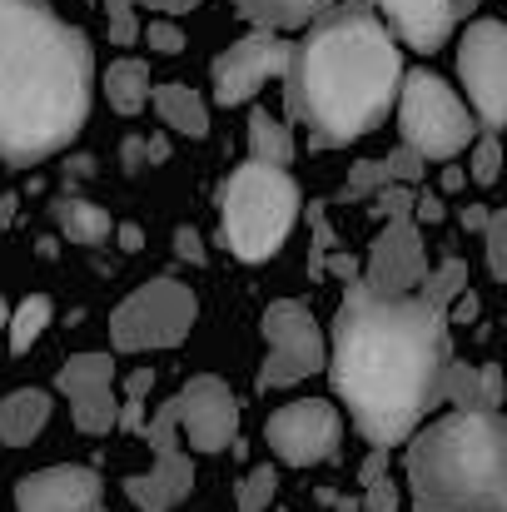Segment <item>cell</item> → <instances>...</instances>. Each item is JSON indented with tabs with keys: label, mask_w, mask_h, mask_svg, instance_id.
I'll use <instances>...</instances> for the list:
<instances>
[{
	"label": "cell",
	"mask_w": 507,
	"mask_h": 512,
	"mask_svg": "<svg viewBox=\"0 0 507 512\" xmlns=\"http://www.w3.org/2000/svg\"><path fill=\"white\" fill-rule=\"evenodd\" d=\"M448 363V314L418 294L378 299L358 279L348 284L334 324V388L373 448H393L423 423Z\"/></svg>",
	"instance_id": "6da1fadb"
},
{
	"label": "cell",
	"mask_w": 507,
	"mask_h": 512,
	"mask_svg": "<svg viewBox=\"0 0 507 512\" xmlns=\"http://www.w3.org/2000/svg\"><path fill=\"white\" fill-rule=\"evenodd\" d=\"M90 115V40L50 0H0V160L65 150Z\"/></svg>",
	"instance_id": "7a4b0ae2"
},
{
	"label": "cell",
	"mask_w": 507,
	"mask_h": 512,
	"mask_svg": "<svg viewBox=\"0 0 507 512\" xmlns=\"http://www.w3.org/2000/svg\"><path fill=\"white\" fill-rule=\"evenodd\" d=\"M289 110L319 150L363 140L403 85V60L368 0H338L304 45H289Z\"/></svg>",
	"instance_id": "3957f363"
},
{
	"label": "cell",
	"mask_w": 507,
	"mask_h": 512,
	"mask_svg": "<svg viewBox=\"0 0 507 512\" xmlns=\"http://www.w3.org/2000/svg\"><path fill=\"white\" fill-rule=\"evenodd\" d=\"M408 488L418 512H503L507 428L498 413H453L413 438Z\"/></svg>",
	"instance_id": "277c9868"
},
{
	"label": "cell",
	"mask_w": 507,
	"mask_h": 512,
	"mask_svg": "<svg viewBox=\"0 0 507 512\" xmlns=\"http://www.w3.org/2000/svg\"><path fill=\"white\" fill-rule=\"evenodd\" d=\"M294 219H299V184L284 170L244 165L219 189V229H224V244L244 264L274 259L284 249Z\"/></svg>",
	"instance_id": "5b68a950"
},
{
	"label": "cell",
	"mask_w": 507,
	"mask_h": 512,
	"mask_svg": "<svg viewBox=\"0 0 507 512\" xmlns=\"http://www.w3.org/2000/svg\"><path fill=\"white\" fill-rule=\"evenodd\" d=\"M398 130H403V150H413L423 165L428 160H453L473 145L478 125L468 115V105L458 100V90H448V80L413 70L398 85Z\"/></svg>",
	"instance_id": "8992f818"
},
{
	"label": "cell",
	"mask_w": 507,
	"mask_h": 512,
	"mask_svg": "<svg viewBox=\"0 0 507 512\" xmlns=\"http://www.w3.org/2000/svg\"><path fill=\"white\" fill-rule=\"evenodd\" d=\"M199 319V299L179 279H150L140 284L115 314H110V339L120 353H150V348H174L189 339Z\"/></svg>",
	"instance_id": "52a82bcc"
},
{
	"label": "cell",
	"mask_w": 507,
	"mask_h": 512,
	"mask_svg": "<svg viewBox=\"0 0 507 512\" xmlns=\"http://www.w3.org/2000/svg\"><path fill=\"white\" fill-rule=\"evenodd\" d=\"M264 343H269V358L259 368V388H289L309 373L324 368V334L314 324V314L294 299H279L264 309Z\"/></svg>",
	"instance_id": "ba28073f"
},
{
	"label": "cell",
	"mask_w": 507,
	"mask_h": 512,
	"mask_svg": "<svg viewBox=\"0 0 507 512\" xmlns=\"http://www.w3.org/2000/svg\"><path fill=\"white\" fill-rule=\"evenodd\" d=\"M458 75L488 135L507 120V30L503 20H473L458 45Z\"/></svg>",
	"instance_id": "9c48e42d"
},
{
	"label": "cell",
	"mask_w": 507,
	"mask_h": 512,
	"mask_svg": "<svg viewBox=\"0 0 507 512\" xmlns=\"http://www.w3.org/2000/svg\"><path fill=\"white\" fill-rule=\"evenodd\" d=\"M140 438L150 443L155 468H150V473L125 478V498H130L140 512L179 508V503L194 493V463H189V453L179 448V433H174V413H169V403L150 418V423H145V433H140Z\"/></svg>",
	"instance_id": "30bf717a"
},
{
	"label": "cell",
	"mask_w": 507,
	"mask_h": 512,
	"mask_svg": "<svg viewBox=\"0 0 507 512\" xmlns=\"http://www.w3.org/2000/svg\"><path fill=\"white\" fill-rule=\"evenodd\" d=\"M269 448L279 463L289 468H314V463H329L343 438V418H338L334 403L324 398H299V403H284L269 428H264Z\"/></svg>",
	"instance_id": "8fae6325"
},
{
	"label": "cell",
	"mask_w": 507,
	"mask_h": 512,
	"mask_svg": "<svg viewBox=\"0 0 507 512\" xmlns=\"http://www.w3.org/2000/svg\"><path fill=\"white\" fill-rule=\"evenodd\" d=\"M169 413H174V433H184L189 448H199V453H224L239 438V398L229 393V383H219L209 373L189 378L169 398Z\"/></svg>",
	"instance_id": "7c38bea8"
},
{
	"label": "cell",
	"mask_w": 507,
	"mask_h": 512,
	"mask_svg": "<svg viewBox=\"0 0 507 512\" xmlns=\"http://www.w3.org/2000/svg\"><path fill=\"white\" fill-rule=\"evenodd\" d=\"M428 279V254H423V234L413 219L388 224L373 249H368V269H363V289L378 299H413L418 284Z\"/></svg>",
	"instance_id": "4fadbf2b"
},
{
	"label": "cell",
	"mask_w": 507,
	"mask_h": 512,
	"mask_svg": "<svg viewBox=\"0 0 507 512\" xmlns=\"http://www.w3.org/2000/svg\"><path fill=\"white\" fill-rule=\"evenodd\" d=\"M289 65V45L269 30H254L244 40H234L219 60H214V100L229 110V105H244L259 95V85L269 75H284Z\"/></svg>",
	"instance_id": "5bb4252c"
},
{
	"label": "cell",
	"mask_w": 507,
	"mask_h": 512,
	"mask_svg": "<svg viewBox=\"0 0 507 512\" xmlns=\"http://www.w3.org/2000/svg\"><path fill=\"white\" fill-rule=\"evenodd\" d=\"M55 388L70 398L80 433H110L115 428L120 398H115V363H110V353H75V358H65L60 373H55Z\"/></svg>",
	"instance_id": "9a60e30c"
},
{
	"label": "cell",
	"mask_w": 507,
	"mask_h": 512,
	"mask_svg": "<svg viewBox=\"0 0 507 512\" xmlns=\"http://www.w3.org/2000/svg\"><path fill=\"white\" fill-rule=\"evenodd\" d=\"M105 483L95 468L65 463V468H40L15 483V512H100Z\"/></svg>",
	"instance_id": "2e32d148"
},
{
	"label": "cell",
	"mask_w": 507,
	"mask_h": 512,
	"mask_svg": "<svg viewBox=\"0 0 507 512\" xmlns=\"http://www.w3.org/2000/svg\"><path fill=\"white\" fill-rule=\"evenodd\" d=\"M378 10L388 15V25L418 45V50H433L448 40V30L458 25L453 20V0H378Z\"/></svg>",
	"instance_id": "e0dca14e"
},
{
	"label": "cell",
	"mask_w": 507,
	"mask_h": 512,
	"mask_svg": "<svg viewBox=\"0 0 507 512\" xmlns=\"http://www.w3.org/2000/svg\"><path fill=\"white\" fill-rule=\"evenodd\" d=\"M45 423H50V398L40 388H20V393L0 398V443L25 448L30 438H40Z\"/></svg>",
	"instance_id": "ac0fdd59"
},
{
	"label": "cell",
	"mask_w": 507,
	"mask_h": 512,
	"mask_svg": "<svg viewBox=\"0 0 507 512\" xmlns=\"http://www.w3.org/2000/svg\"><path fill=\"white\" fill-rule=\"evenodd\" d=\"M155 110H160L165 130H174V135H189V140H204L209 135V110H204L199 90H189L179 80L155 90Z\"/></svg>",
	"instance_id": "d6986e66"
},
{
	"label": "cell",
	"mask_w": 507,
	"mask_h": 512,
	"mask_svg": "<svg viewBox=\"0 0 507 512\" xmlns=\"http://www.w3.org/2000/svg\"><path fill=\"white\" fill-rule=\"evenodd\" d=\"M55 224H60V234H65L70 244H85V249H95V244H105V239L115 234L110 209H100V204H90V199H75V194L55 199Z\"/></svg>",
	"instance_id": "ffe728a7"
},
{
	"label": "cell",
	"mask_w": 507,
	"mask_h": 512,
	"mask_svg": "<svg viewBox=\"0 0 507 512\" xmlns=\"http://www.w3.org/2000/svg\"><path fill=\"white\" fill-rule=\"evenodd\" d=\"M105 95H110V110L115 115H140L150 105V65L125 55L105 70Z\"/></svg>",
	"instance_id": "44dd1931"
},
{
	"label": "cell",
	"mask_w": 507,
	"mask_h": 512,
	"mask_svg": "<svg viewBox=\"0 0 507 512\" xmlns=\"http://www.w3.org/2000/svg\"><path fill=\"white\" fill-rule=\"evenodd\" d=\"M249 165H264V170H284L294 160V135L269 115V110H254L249 115Z\"/></svg>",
	"instance_id": "7402d4cb"
},
{
	"label": "cell",
	"mask_w": 507,
	"mask_h": 512,
	"mask_svg": "<svg viewBox=\"0 0 507 512\" xmlns=\"http://www.w3.org/2000/svg\"><path fill=\"white\" fill-rule=\"evenodd\" d=\"M239 5V15H249L259 30H289V25H309V20H319L324 15V5L329 0H234Z\"/></svg>",
	"instance_id": "603a6c76"
},
{
	"label": "cell",
	"mask_w": 507,
	"mask_h": 512,
	"mask_svg": "<svg viewBox=\"0 0 507 512\" xmlns=\"http://www.w3.org/2000/svg\"><path fill=\"white\" fill-rule=\"evenodd\" d=\"M463 294H468V264H463V259H443V264L428 269V279L418 284V299L433 304L438 314H448Z\"/></svg>",
	"instance_id": "cb8c5ba5"
},
{
	"label": "cell",
	"mask_w": 507,
	"mask_h": 512,
	"mask_svg": "<svg viewBox=\"0 0 507 512\" xmlns=\"http://www.w3.org/2000/svg\"><path fill=\"white\" fill-rule=\"evenodd\" d=\"M50 324V299L45 294H30L15 304V314L5 319V334H10V353H30V343L45 334Z\"/></svg>",
	"instance_id": "d4e9b609"
},
{
	"label": "cell",
	"mask_w": 507,
	"mask_h": 512,
	"mask_svg": "<svg viewBox=\"0 0 507 512\" xmlns=\"http://www.w3.org/2000/svg\"><path fill=\"white\" fill-rule=\"evenodd\" d=\"M150 388H155V373L150 368H135L130 373V383H125V403H120V413H115V428H125V433H145V423H150Z\"/></svg>",
	"instance_id": "484cf974"
},
{
	"label": "cell",
	"mask_w": 507,
	"mask_h": 512,
	"mask_svg": "<svg viewBox=\"0 0 507 512\" xmlns=\"http://www.w3.org/2000/svg\"><path fill=\"white\" fill-rule=\"evenodd\" d=\"M393 184V174H388V160H363V165H353L348 179H343V189H338V199H373L378 189H388Z\"/></svg>",
	"instance_id": "4316f807"
},
{
	"label": "cell",
	"mask_w": 507,
	"mask_h": 512,
	"mask_svg": "<svg viewBox=\"0 0 507 512\" xmlns=\"http://www.w3.org/2000/svg\"><path fill=\"white\" fill-rule=\"evenodd\" d=\"M274 488H279L274 468H254V473L239 483V512H269V503H274Z\"/></svg>",
	"instance_id": "83f0119b"
},
{
	"label": "cell",
	"mask_w": 507,
	"mask_h": 512,
	"mask_svg": "<svg viewBox=\"0 0 507 512\" xmlns=\"http://www.w3.org/2000/svg\"><path fill=\"white\" fill-rule=\"evenodd\" d=\"M105 25H110V40H115V45H135V40H140L135 0H105Z\"/></svg>",
	"instance_id": "f1b7e54d"
},
{
	"label": "cell",
	"mask_w": 507,
	"mask_h": 512,
	"mask_svg": "<svg viewBox=\"0 0 507 512\" xmlns=\"http://www.w3.org/2000/svg\"><path fill=\"white\" fill-rule=\"evenodd\" d=\"M468 170H473L478 184H493V179H498V170H503V145H498V135L483 130V140L473 145V165H468Z\"/></svg>",
	"instance_id": "f546056e"
},
{
	"label": "cell",
	"mask_w": 507,
	"mask_h": 512,
	"mask_svg": "<svg viewBox=\"0 0 507 512\" xmlns=\"http://www.w3.org/2000/svg\"><path fill=\"white\" fill-rule=\"evenodd\" d=\"M488 269H493V279H507V214L503 209H493L488 214Z\"/></svg>",
	"instance_id": "4dcf8cb0"
},
{
	"label": "cell",
	"mask_w": 507,
	"mask_h": 512,
	"mask_svg": "<svg viewBox=\"0 0 507 512\" xmlns=\"http://www.w3.org/2000/svg\"><path fill=\"white\" fill-rule=\"evenodd\" d=\"M309 229H314V259H309V274L319 279L324 274V259L334 254V229L324 219V204H309Z\"/></svg>",
	"instance_id": "1f68e13d"
},
{
	"label": "cell",
	"mask_w": 507,
	"mask_h": 512,
	"mask_svg": "<svg viewBox=\"0 0 507 512\" xmlns=\"http://www.w3.org/2000/svg\"><path fill=\"white\" fill-rule=\"evenodd\" d=\"M373 209H378L388 224H398V219H413V189H403V184H388V189H378V194H373Z\"/></svg>",
	"instance_id": "d6a6232c"
},
{
	"label": "cell",
	"mask_w": 507,
	"mask_h": 512,
	"mask_svg": "<svg viewBox=\"0 0 507 512\" xmlns=\"http://www.w3.org/2000/svg\"><path fill=\"white\" fill-rule=\"evenodd\" d=\"M140 40H145L150 50H160V55H179V50H184V35H179L174 20H150V25H140Z\"/></svg>",
	"instance_id": "836d02e7"
},
{
	"label": "cell",
	"mask_w": 507,
	"mask_h": 512,
	"mask_svg": "<svg viewBox=\"0 0 507 512\" xmlns=\"http://www.w3.org/2000/svg\"><path fill=\"white\" fill-rule=\"evenodd\" d=\"M383 160H388V174H393V184H403V189H413V184H418V179L428 174V165H423V160H418L413 150H403V145H398L393 155H383Z\"/></svg>",
	"instance_id": "e575fe53"
},
{
	"label": "cell",
	"mask_w": 507,
	"mask_h": 512,
	"mask_svg": "<svg viewBox=\"0 0 507 512\" xmlns=\"http://www.w3.org/2000/svg\"><path fill=\"white\" fill-rule=\"evenodd\" d=\"M363 512H398V488H393V478L383 473V478H373V483H363Z\"/></svg>",
	"instance_id": "d590c367"
},
{
	"label": "cell",
	"mask_w": 507,
	"mask_h": 512,
	"mask_svg": "<svg viewBox=\"0 0 507 512\" xmlns=\"http://www.w3.org/2000/svg\"><path fill=\"white\" fill-rule=\"evenodd\" d=\"M174 254H179L184 264H194V269H199V264L209 259V254H204V239H199V234H194L189 224H179V229H174Z\"/></svg>",
	"instance_id": "8d00e7d4"
},
{
	"label": "cell",
	"mask_w": 507,
	"mask_h": 512,
	"mask_svg": "<svg viewBox=\"0 0 507 512\" xmlns=\"http://www.w3.org/2000/svg\"><path fill=\"white\" fill-rule=\"evenodd\" d=\"M120 165H125V170H145V165H150V150H145V135H130V140L120 145Z\"/></svg>",
	"instance_id": "74e56055"
},
{
	"label": "cell",
	"mask_w": 507,
	"mask_h": 512,
	"mask_svg": "<svg viewBox=\"0 0 507 512\" xmlns=\"http://www.w3.org/2000/svg\"><path fill=\"white\" fill-rule=\"evenodd\" d=\"M418 219H423V224H438V219H443V199H438V194H413V224H418Z\"/></svg>",
	"instance_id": "f35d334b"
},
{
	"label": "cell",
	"mask_w": 507,
	"mask_h": 512,
	"mask_svg": "<svg viewBox=\"0 0 507 512\" xmlns=\"http://www.w3.org/2000/svg\"><path fill=\"white\" fill-rule=\"evenodd\" d=\"M115 239H120V249H125V254H140V249H145V229H140V224H120V229H115Z\"/></svg>",
	"instance_id": "ab89813d"
},
{
	"label": "cell",
	"mask_w": 507,
	"mask_h": 512,
	"mask_svg": "<svg viewBox=\"0 0 507 512\" xmlns=\"http://www.w3.org/2000/svg\"><path fill=\"white\" fill-rule=\"evenodd\" d=\"M383 473H388V448H373V453H368V463H363V473H358V478H363V483H373V478H383Z\"/></svg>",
	"instance_id": "60d3db41"
},
{
	"label": "cell",
	"mask_w": 507,
	"mask_h": 512,
	"mask_svg": "<svg viewBox=\"0 0 507 512\" xmlns=\"http://www.w3.org/2000/svg\"><path fill=\"white\" fill-rule=\"evenodd\" d=\"M488 214H493V209H483V204H468V209H463V229L483 234V229H488Z\"/></svg>",
	"instance_id": "b9f144b4"
},
{
	"label": "cell",
	"mask_w": 507,
	"mask_h": 512,
	"mask_svg": "<svg viewBox=\"0 0 507 512\" xmlns=\"http://www.w3.org/2000/svg\"><path fill=\"white\" fill-rule=\"evenodd\" d=\"M145 150H150V165H165L169 160V140L155 130V135H145Z\"/></svg>",
	"instance_id": "7bdbcfd3"
},
{
	"label": "cell",
	"mask_w": 507,
	"mask_h": 512,
	"mask_svg": "<svg viewBox=\"0 0 507 512\" xmlns=\"http://www.w3.org/2000/svg\"><path fill=\"white\" fill-rule=\"evenodd\" d=\"M10 219H15V194H5V199H0V229H5Z\"/></svg>",
	"instance_id": "ee69618b"
},
{
	"label": "cell",
	"mask_w": 507,
	"mask_h": 512,
	"mask_svg": "<svg viewBox=\"0 0 507 512\" xmlns=\"http://www.w3.org/2000/svg\"><path fill=\"white\" fill-rule=\"evenodd\" d=\"M478 10V0H453V20H463V15H473Z\"/></svg>",
	"instance_id": "f6af8a7d"
},
{
	"label": "cell",
	"mask_w": 507,
	"mask_h": 512,
	"mask_svg": "<svg viewBox=\"0 0 507 512\" xmlns=\"http://www.w3.org/2000/svg\"><path fill=\"white\" fill-rule=\"evenodd\" d=\"M463 179H468L463 170H448V174H443V189H463Z\"/></svg>",
	"instance_id": "bcb514c9"
},
{
	"label": "cell",
	"mask_w": 507,
	"mask_h": 512,
	"mask_svg": "<svg viewBox=\"0 0 507 512\" xmlns=\"http://www.w3.org/2000/svg\"><path fill=\"white\" fill-rule=\"evenodd\" d=\"M204 0H169V15H179V10H199Z\"/></svg>",
	"instance_id": "7dc6e473"
},
{
	"label": "cell",
	"mask_w": 507,
	"mask_h": 512,
	"mask_svg": "<svg viewBox=\"0 0 507 512\" xmlns=\"http://www.w3.org/2000/svg\"><path fill=\"white\" fill-rule=\"evenodd\" d=\"M140 5H145V10H169V0H135V10H140Z\"/></svg>",
	"instance_id": "c3c4849f"
},
{
	"label": "cell",
	"mask_w": 507,
	"mask_h": 512,
	"mask_svg": "<svg viewBox=\"0 0 507 512\" xmlns=\"http://www.w3.org/2000/svg\"><path fill=\"white\" fill-rule=\"evenodd\" d=\"M334 508H338V512H358V503H348V498H338Z\"/></svg>",
	"instance_id": "681fc988"
},
{
	"label": "cell",
	"mask_w": 507,
	"mask_h": 512,
	"mask_svg": "<svg viewBox=\"0 0 507 512\" xmlns=\"http://www.w3.org/2000/svg\"><path fill=\"white\" fill-rule=\"evenodd\" d=\"M5 319H10V314H5V304H0V329H5Z\"/></svg>",
	"instance_id": "f907efd6"
}]
</instances>
